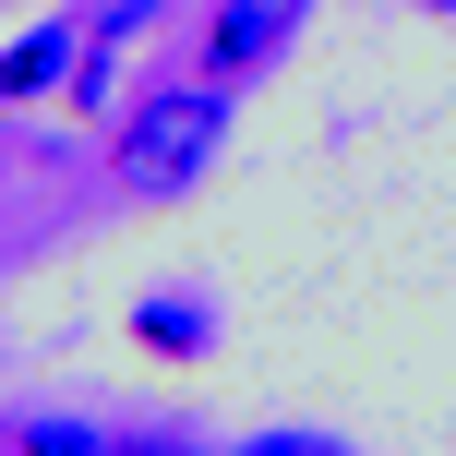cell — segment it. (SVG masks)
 I'll return each mask as SVG.
<instances>
[{
  "mask_svg": "<svg viewBox=\"0 0 456 456\" xmlns=\"http://www.w3.org/2000/svg\"><path fill=\"white\" fill-rule=\"evenodd\" d=\"M300 12H313V0H216V12H205V72H216V85L265 72L276 48L300 37Z\"/></svg>",
  "mask_w": 456,
  "mask_h": 456,
  "instance_id": "2",
  "label": "cell"
},
{
  "mask_svg": "<svg viewBox=\"0 0 456 456\" xmlns=\"http://www.w3.org/2000/svg\"><path fill=\"white\" fill-rule=\"evenodd\" d=\"M109 456H205V444H181V433H133V444H109Z\"/></svg>",
  "mask_w": 456,
  "mask_h": 456,
  "instance_id": "7",
  "label": "cell"
},
{
  "mask_svg": "<svg viewBox=\"0 0 456 456\" xmlns=\"http://www.w3.org/2000/svg\"><path fill=\"white\" fill-rule=\"evenodd\" d=\"M48 85H72V24H24V37L0 48V109H12V96H48Z\"/></svg>",
  "mask_w": 456,
  "mask_h": 456,
  "instance_id": "4",
  "label": "cell"
},
{
  "mask_svg": "<svg viewBox=\"0 0 456 456\" xmlns=\"http://www.w3.org/2000/svg\"><path fill=\"white\" fill-rule=\"evenodd\" d=\"M228 144V96L216 85H144L120 109V181L133 192H192Z\"/></svg>",
  "mask_w": 456,
  "mask_h": 456,
  "instance_id": "1",
  "label": "cell"
},
{
  "mask_svg": "<svg viewBox=\"0 0 456 456\" xmlns=\"http://www.w3.org/2000/svg\"><path fill=\"white\" fill-rule=\"evenodd\" d=\"M133 348H157V361H205V348H216V300H205V289H144V300H133Z\"/></svg>",
  "mask_w": 456,
  "mask_h": 456,
  "instance_id": "3",
  "label": "cell"
},
{
  "mask_svg": "<svg viewBox=\"0 0 456 456\" xmlns=\"http://www.w3.org/2000/svg\"><path fill=\"white\" fill-rule=\"evenodd\" d=\"M228 456H348L337 433H252V444H228Z\"/></svg>",
  "mask_w": 456,
  "mask_h": 456,
  "instance_id": "6",
  "label": "cell"
},
{
  "mask_svg": "<svg viewBox=\"0 0 456 456\" xmlns=\"http://www.w3.org/2000/svg\"><path fill=\"white\" fill-rule=\"evenodd\" d=\"M433 12H456V0H433Z\"/></svg>",
  "mask_w": 456,
  "mask_h": 456,
  "instance_id": "8",
  "label": "cell"
},
{
  "mask_svg": "<svg viewBox=\"0 0 456 456\" xmlns=\"http://www.w3.org/2000/svg\"><path fill=\"white\" fill-rule=\"evenodd\" d=\"M12 456H109V433H85V420H24Z\"/></svg>",
  "mask_w": 456,
  "mask_h": 456,
  "instance_id": "5",
  "label": "cell"
}]
</instances>
